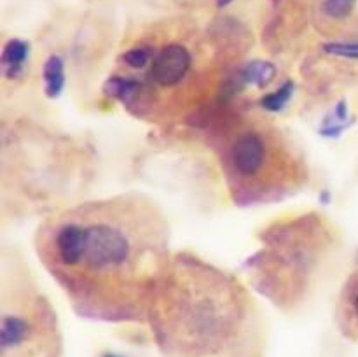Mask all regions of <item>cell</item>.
<instances>
[{
	"label": "cell",
	"mask_w": 358,
	"mask_h": 357,
	"mask_svg": "<svg viewBox=\"0 0 358 357\" xmlns=\"http://www.w3.org/2000/svg\"><path fill=\"white\" fill-rule=\"evenodd\" d=\"M170 224L143 192L83 200L52 210L35 230L34 248L79 317L147 324L170 268Z\"/></svg>",
	"instance_id": "obj_1"
},
{
	"label": "cell",
	"mask_w": 358,
	"mask_h": 357,
	"mask_svg": "<svg viewBox=\"0 0 358 357\" xmlns=\"http://www.w3.org/2000/svg\"><path fill=\"white\" fill-rule=\"evenodd\" d=\"M234 56L233 30L220 21L154 18L121 38L103 90L138 121L180 125L215 108Z\"/></svg>",
	"instance_id": "obj_2"
},
{
	"label": "cell",
	"mask_w": 358,
	"mask_h": 357,
	"mask_svg": "<svg viewBox=\"0 0 358 357\" xmlns=\"http://www.w3.org/2000/svg\"><path fill=\"white\" fill-rule=\"evenodd\" d=\"M164 357H262L264 326L238 276L192 254L175 252L147 315Z\"/></svg>",
	"instance_id": "obj_3"
},
{
	"label": "cell",
	"mask_w": 358,
	"mask_h": 357,
	"mask_svg": "<svg viewBox=\"0 0 358 357\" xmlns=\"http://www.w3.org/2000/svg\"><path fill=\"white\" fill-rule=\"evenodd\" d=\"M206 144L236 206H261L299 195L310 182L303 149L285 128L261 112H213Z\"/></svg>",
	"instance_id": "obj_4"
},
{
	"label": "cell",
	"mask_w": 358,
	"mask_h": 357,
	"mask_svg": "<svg viewBox=\"0 0 358 357\" xmlns=\"http://www.w3.org/2000/svg\"><path fill=\"white\" fill-rule=\"evenodd\" d=\"M247 261L252 287L276 308L294 314L317 289L338 245V233L318 212L276 219Z\"/></svg>",
	"instance_id": "obj_5"
},
{
	"label": "cell",
	"mask_w": 358,
	"mask_h": 357,
	"mask_svg": "<svg viewBox=\"0 0 358 357\" xmlns=\"http://www.w3.org/2000/svg\"><path fill=\"white\" fill-rule=\"evenodd\" d=\"M0 357H63L58 312L23 261L3 254Z\"/></svg>",
	"instance_id": "obj_6"
},
{
	"label": "cell",
	"mask_w": 358,
	"mask_h": 357,
	"mask_svg": "<svg viewBox=\"0 0 358 357\" xmlns=\"http://www.w3.org/2000/svg\"><path fill=\"white\" fill-rule=\"evenodd\" d=\"M315 28L331 41H350L358 31V0H306Z\"/></svg>",
	"instance_id": "obj_7"
},
{
	"label": "cell",
	"mask_w": 358,
	"mask_h": 357,
	"mask_svg": "<svg viewBox=\"0 0 358 357\" xmlns=\"http://www.w3.org/2000/svg\"><path fill=\"white\" fill-rule=\"evenodd\" d=\"M336 321L346 338L358 342V258L341 286L336 304Z\"/></svg>",
	"instance_id": "obj_8"
}]
</instances>
